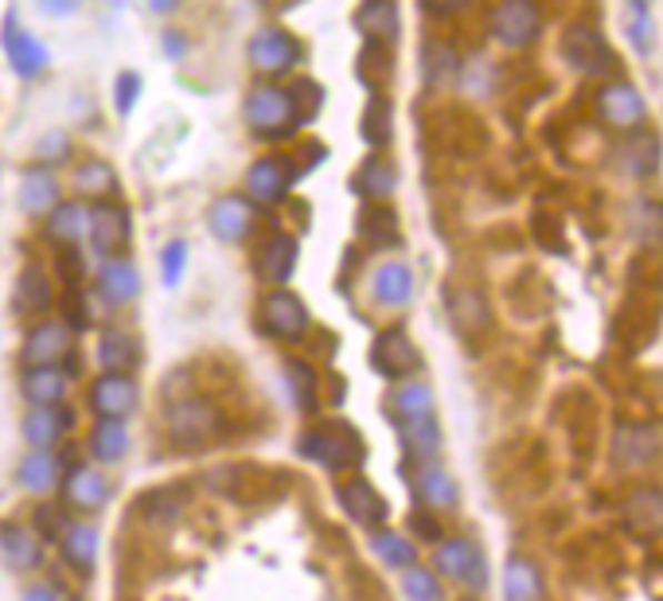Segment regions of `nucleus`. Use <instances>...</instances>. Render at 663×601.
Wrapping results in <instances>:
<instances>
[{
	"label": "nucleus",
	"mask_w": 663,
	"mask_h": 601,
	"mask_svg": "<svg viewBox=\"0 0 663 601\" xmlns=\"http://www.w3.org/2000/svg\"><path fill=\"white\" fill-rule=\"evenodd\" d=\"M242 121H247V129L258 141L270 144L293 141L304 129L293 94H289V87H278V82H258V87L247 90V98H242Z\"/></svg>",
	"instance_id": "f257e3e1"
},
{
	"label": "nucleus",
	"mask_w": 663,
	"mask_h": 601,
	"mask_svg": "<svg viewBox=\"0 0 663 601\" xmlns=\"http://www.w3.org/2000/svg\"><path fill=\"white\" fill-rule=\"evenodd\" d=\"M297 453L312 465L328 469V473H344L360 461L363 445L344 422H332V425H312V430L301 433L297 441Z\"/></svg>",
	"instance_id": "f03ea898"
},
{
	"label": "nucleus",
	"mask_w": 663,
	"mask_h": 601,
	"mask_svg": "<svg viewBox=\"0 0 663 601\" xmlns=\"http://www.w3.org/2000/svg\"><path fill=\"white\" fill-rule=\"evenodd\" d=\"M247 63L250 71H258L262 79H289V74L304 63V48L293 32L270 24V28H258L247 40Z\"/></svg>",
	"instance_id": "7ed1b4c3"
},
{
	"label": "nucleus",
	"mask_w": 663,
	"mask_h": 601,
	"mask_svg": "<svg viewBox=\"0 0 663 601\" xmlns=\"http://www.w3.org/2000/svg\"><path fill=\"white\" fill-rule=\"evenodd\" d=\"M258 329L270 340H281V344H301L309 337L312 321L304 301L285 286H273L270 293L258 301Z\"/></svg>",
	"instance_id": "20e7f679"
},
{
	"label": "nucleus",
	"mask_w": 663,
	"mask_h": 601,
	"mask_svg": "<svg viewBox=\"0 0 663 601\" xmlns=\"http://www.w3.org/2000/svg\"><path fill=\"white\" fill-rule=\"evenodd\" d=\"M164 433L177 449H200L219 433V410L200 394L172 399L169 414H164Z\"/></svg>",
	"instance_id": "39448f33"
},
{
	"label": "nucleus",
	"mask_w": 663,
	"mask_h": 601,
	"mask_svg": "<svg viewBox=\"0 0 663 601\" xmlns=\"http://www.w3.org/2000/svg\"><path fill=\"white\" fill-rule=\"evenodd\" d=\"M559 51L577 74L585 79H613L616 74V56L609 48V40L593 24H570L559 40Z\"/></svg>",
	"instance_id": "423d86ee"
},
{
	"label": "nucleus",
	"mask_w": 663,
	"mask_h": 601,
	"mask_svg": "<svg viewBox=\"0 0 663 601\" xmlns=\"http://www.w3.org/2000/svg\"><path fill=\"white\" fill-rule=\"evenodd\" d=\"M488 32L504 48H531L543 36V4L539 0H495Z\"/></svg>",
	"instance_id": "0eeeda50"
},
{
	"label": "nucleus",
	"mask_w": 663,
	"mask_h": 601,
	"mask_svg": "<svg viewBox=\"0 0 663 601\" xmlns=\"http://www.w3.org/2000/svg\"><path fill=\"white\" fill-rule=\"evenodd\" d=\"M87 242L98 258H118L133 242V216L118 200H98L87 211Z\"/></svg>",
	"instance_id": "6e6552de"
},
{
	"label": "nucleus",
	"mask_w": 663,
	"mask_h": 601,
	"mask_svg": "<svg viewBox=\"0 0 663 601\" xmlns=\"http://www.w3.org/2000/svg\"><path fill=\"white\" fill-rule=\"evenodd\" d=\"M0 43H4V56H9L12 71H17L24 82H36V79H43V74L51 71L48 43H43L36 32H24L17 12H4V24H0Z\"/></svg>",
	"instance_id": "1a4fd4ad"
},
{
	"label": "nucleus",
	"mask_w": 663,
	"mask_h": 601,
	"mask_svg": "<svg viewBox=\"0 0 663 601\" xmlns=\"http://www.w3.org/2000/svg\"><path fill=\"white\" fill-rule=\"evenodd\" d=\"M613 465L624 469V473H640V469L655 465L663 453V438L655 425L647 422H616L613 425Z\"/></svg>",
	"instance_id": "9d476101"
},
{
	"label": "nucleus",
	"mask_w": 663,
	"mask_h": 601,
	"mask_svg": "<svg viewBox=\"0 0 663 601\" xmlns=\"http://www.w3.org/2000/svg\"><path fill=\"white\" fill-rule=\"evenodd\" d=\"M74 352V329L67 321H36L24 332L20 363L24 368H63V360Z\"/></svg>",
	"instance_id": "9b49d317"
},
{
	"label": "nucleus",
	"mask_w": 663,
	"mask_h": 601,
	"mask_svg": "<svg viewBox=\"0 0 663 601\" xmlns=\"http://www.w3.org/2000/svg\"><path fill=\"white\" fill-rule=\"evenodd\" d=\"M597 118L601 126H609L613 133H636L647 121V102L632 82H613L597 90Z\"/></svg>",
	"instance_id": "f8f14e48"
},
{
	"label": "nucleus",
	"mask_w": 663,
	"mask_h": 601,
	"mask_svg": "<svg viewBox=\"0 0 663 601\" xmlns=\"http://www.w3.org/2000/svg\"><path fill=\"white\" fill-rule=\"evenodd\" d=\"M433 567H438L441 578L449 582H461L469 590H484L488 585V567H484V554L472 539H441L438 551H433Z\"/></svg>",
	"instance_id": "ddd939ff"
},
{
	"label": "nucleus",
	"mask_w": 663,
	"mask_h": 601,
	"mask_svg": "<svg viewBox=\"0 0 663 601\" xmlns=\"http://www.w3.org/2000/svg\"><path fill=\"white\" fill-rule=\"evenodd\" d=\"M297 180H304L301 172H297L293 157H281V153H270V157H258L254 164L247 169V196L254 203H281L289 192H293Z\"/></svg>",
	"instance_id": "4468645a"
},
{
	"label": "nucleus",
	"mask_w": 663,
	"mask_h": 601,
	"mask_svg": "<svg viewBox=\"0 0 663 601\" xmlns=\"http://www.w3.org/2000/svg\"><path fill=\"white\" fill-rule=\"evenodd\" d=\"M371 368H375V375L391 379V383H402V379H410L418 368H422V352L414 348V340L406 337V329H383L375 337V344H371Z\"/></svg>",
	"instance_id": "2eb2a0df"
},
{
	"label": "nucleus",
	"mask_w": 663,
	"mask_h": 601,
	"mask_svg": "<svg viewBox=\"0 0 663 601\" xmlns=\"http://www.w3.org/2000/svg\"><path fill=\"white\" fill-rule=\"evenodd\" d=\"M621 523L632 539L652 543L663 535V489L660 484H636L629 497L621 500Z\"/></svg>",
	"instance_id": "dca6fc26"
},
{
	"label": "nucleus",
	"mask_w": 663,
	"mask_h": 601,
	"mask_svg": "<svg viewBox=\"0 0 663 601\" xmlns=\"http://www.w3.org/2000/svg\"><path fill=\"white\" fill-rule=\"evenodd\" d=\"M254 219H258V203L250 200L247 192H231V196H219L208 208V231L211 239L239 247V242H247V234L254 231Z\"/></svg>",
	"instance_id": "f3484780"
},
{
	"label": "nucleus",
	"mask_w": 663,
	"mask_h": 601,
	"mask_svg": "<svg viewBox=\"0 0 663 601\" xmlns=\"http://www.w3.org/2000/svg\"><path fill=\"white\" fill-rule=\"evenodd\" d=\"M297 262H301V242H297L293 234L278 231L258 247L254 270L258 278L273 289V286H289V278L297 273Z\"/></svg>",
	"instance_id": "a211bd4d"
},
{
	"label": "nucleus",
	"mask_w": 663,
	"mask_h": 601,
	"mask_svg": "<svg viewBox=\"0 0 663 601\" xmlns=\"http://www.w3.org/2000/svg\"><path fill=\"white\" fill-rule=\"evenodd\" d=\"M137 394H141V387H137L133 375H98L94 383H90V410H94L98 418H118V422H125L137 410Z\"/></svg>",
	"instance_id": "6ab92c4d"
},
{
	"label": "nucleus",
	"mask_w": 663,
	"mask_h": 601,
	"mask_svg": "<svg viewBox=\"0 0 663 601\" xmlns=\"http://www.w3.org/2000/svg\"><path fill=\"white\" fill-rule=\"evenodd\" d=\"M0 559L4 567L17 570V574H32L43 562V543L28 523L20 520H4L0 523Z\"/></svg>",
	"instance_id": "aec40b11"
},
{
	"label": "nucleus",
	"mask_w": 663,
	"mask_h": 601,
	"mask_svg": "<svg viewBox=\"0 0 663 601\" xmlns=\"http://www.w3.org/2000/svg\"><path fill=\"white\" fill-rule=\"evenodd\" d=\"M336 500H340V508L348 512V520H355L360 528H368V531L383 528L386 500L371 489V481H363V477H348V481L336 489Z\"/></svg>",
	"instance_id": "412c9836"
},
{
	"label": "nucleus",
	"mask_w": 663,
	"mask_h": 601,
	"mask_svg": "<svg viewBox=\"0 0 663 601\" xmlns=\"http://www.w3.org/2000/svg\"><path fill=\"white\" fill-rule=\"evenodd\" d=\"M94 289L110 301V305H129L137 293H141V270H137V262L129 254H118V258H102V266H98V278H94Z\"/></svg>",
	"instance_id": "4be33fe9"
},
{
	"label": "nucleus",
	"mask_w": 663,
	"mask_h": 601,
	"mask_svg": "<svg viewBox=\"0 0 663 601\" xmlns=\"http://www.w3.org/2000/svg\"><path fill=\"white\" fill-rule=\"evenodd\" d=\"M51 305H56V286H51V278L40 270V266H24V270L17 273V286H12V309H17L20 317H48Z\"/></svg>",
	"instance_id": "5701e85b"
},
{
	"label": "nucleus",
	"mask_w": 663,
	"mask_h": 601,
	"mask_svg": "<svg viewBox=\"0 0 663 601\" xmlns=\"http://www.w3.org/2000/svg\"><path fill=\"white\" fill-rule=\"evenodd\" d=\"M352 20H355V32L368 43H375V48H391L402 32L399 4H394V0H360V9H355Z\"/></svg>",
	"instance_id": "b1692460"
},
{
	"label": "nucleus",
	"mask_w": 663,
	"mask_h": 601,
	"mask_svg": "<svg viewBox=\"0 0 663 601\" xmlns=\"http://www.w3.org/2000/svg\"><path fill=\"white\" fill-rule=\"evenodd\" d=\"M449 321H453V329L461 332V337H480V332H488V324H492V309H488L484 293L472 286H453L449 289Z\"/></svg>",
	"instance_id": "393cba45"
},
{
	"label": "nucleus",
	"mask_w": 663,
	"mask_h": 601,
	"mask_svg": "<svg viewBox=\"0 0 663 601\" xmlns=\"http://www.w3.org/2000/svg\"><path fill=\"white\" fill-rule=\"evenodd\" d=\"M87 211L90 203L82 200H59L56 208L43 216V227H48V239L56 242L59 250H79L87 242Z\"/></svg>",
	"instance_id": "a878e982"
},
{
	"label": "nucleus",
	"mask_w": 663,
	"mask_h": 601,
	"mask_svg": "<svg viewBox=\"0 0 663 601\" xmlns=\"http://www.w3.org/2000/svg\"><path fill=\"white\" fill-rule=\"evenodd\" d=\"M71 430V410L63 407H28L20 433H24L28 449H56Z\"/></svg>",
	"instance_id": "bb28decb"
},
{
	"label": "nucleus",
	"mask_w": 663,
	"mask_h": 601,
	"mask_svg": "<svg viewBox=\"0 0 663 601\" xmlns=\"http://www.w3.org/2000/svg\"><path fill=\"white\" fill-rule=\"evenodd\" d=\"M56 203H59L56 169H40V164H32L17 184V208L32 219H43Z\"/></svg>",
	"instance_id": "cd10ccee"
},
{
	"label": "nucleus",
	"mask_w": 663,
	"mask_h": 601,
	"mask_svg": "<svg viewBox=\"0 0 663 601\" xmlns=\"http://www.w3.org/2000/svg\"><path fill=\"white\" fill-rule=\"evenodd\" d=\"M98 551H102V535H98L94 523L74 520L63 528L59 535V554H63L67 567H74L79 574H90L98 567Z\"/></svg>",
	"instance_id": "c85d7f7f"
},
{
	"label": "nucleus",
	"mask_w": 663,
	"mask_h": 601,
	"mask_svg": "<svg viewBox=\"0 0 663 601\" xmlns=\"http://www.w3.org/2000/svg\"><path fill=\"white\" fill-rule=\"evenodd\" d=\"M71 391V375L63 368H24L20 375V394L28 407H63Z\"/></svg>",
	"instance_id": "c756f323"
},
{
	"label": "nucleus",
	"mask_w": 663,
	"mask_h": 601,
	"mask_svg": "<svg viewBox=\"0 0 663 601\" xmlns=\"http://www.w3.org/2000/svg\"><path fill=\"white\" fill-rule=\"evenodd\" d=\"M371 297L383 309H406L414 297V270L406 262H383L371 273Z\"/></svg>",
	"instance_id": "7c9ffc66"
},
{
	"label": "nucleus",
	"mask_w": 663,
	"mask_h": 601,
	"mask_svg": "<svg viewBox=\"0 0 663 601\" xmlns=\"http://www.w3.org/2000/svg\"><path fill=\"white\" fill-rule=\"evenodd\" d=\"M663 161V149H660V137L655 133H629V141L621 144V153H616V164H621L624 177L632 180H652L660 172Z\"/></svg>",
	"instance_id": "2f4dec72"
},
{
	"label": "nucleus",
	"mask_w": 663,
	"mask_h": 601,
	"mask_svg": "<svg viewBox=\"0 0 663 601\" xmlns=\"http://www.w3.org/2000/svg\"><path fill=\"white\" fill-rule=\"evenodd\" d=\"M394 188H399V169L379 153H371L352 177V192L368 203H386L394 196Z\"/></svg>",
	"instance_id": "473e14b6"
},
{
	"label": "nucleus",
	"mask_w": 663,
	"mask_h": 601,
	"mask_svg": "<svg viewBox=\"0 0 663 601\" xmlns=\"http://www.w3.org/2000/svg\"><path fill=\"white\" fill-rule=\"evenodd\" d=\"M63 500L74 508V512H98L110 500V481L98 465H79L71 477H67Z\"/></svg>",
	"instance_id": "72a5a7b5"
},
{
	"label": "nucleus",
	"mask_w": 663,
	"mask_h": 601,
	"mask_svg": "<svg viewBox=\"0 0 663 601\" xmlns=\"http://www.w3.org/2000/svg\"><path fill=\"white\" fill-rule=\"evenodd\" d=\"M414 489L418 500L433 512H449L456 508V481L449 477V469L441 461H418V473H414Z\"/></svg>",
	"instance_id": "f704fd0d"
},
{
	"label": "nucleus",
	"mask_w": 663,
	"mask_h": 601,
	"mask_svg": "<svg viewBox=\"0 0 663 601\" xmlns=\"http://www.w3.org/2000/svg\"><path fill=\"white\" fill-rule=\"evenodd\" d=\"M141 360V348L125 329H106L98 337V368L102 375H129Z\"/></svg>",
	"instance_id": "c9c22d12"
},
{
	"label": "nucleus",
	"mask_w": 663,
	"mask_h": 601,
	"mask_svg": "<svg viewBox=\"0 0 663 601\" xmlns=\"http://www.w3.org/2000/svg\"><path fill=\"white\" fill-rule=\"evenodd\" d=\"M17 484L32 497H48L59 484V458L51 449H28V458L17 465Z\"/></svg>",
	"instance_id": "e433bc0d"
},
{
	"label": "nucleus",
	"mask_w": 663,
	"mask_h": 601,
	"mask_svg": "<svg viewBox=\"0 0 663 601\" xmlns=\"http://www.w3.org/2000/svg\"><path fill=\"white\" fill-rule=\"evenodd\" d=\"M504 598L508 601H546V585H543V570L531 559L515 554L504 567Z\"/></svg>",
	"instance_id": "4c0bfd02"
},
{
	"label": "nucleus",
	"mask_w": 663,
	"mask_h": 601,
	"mask_svg": "<svg viewBox=\"0 0 663 601\" xmlns=\"http://www.w3.org/2000/svg\"><path fill=\"white\" fill-rule=\"evenodd\" d=\"M71 184H74V192H79L82 200H90V203L113 200V196H118V172H113V164L90 157V161H82L79 169H74Z\"/></svg>",
	"instance_id": "58836bf2"
},
{
	"label": "nucleus",
	"mask_w": 663,
	"mask_h": 601,
	"mask_svg": "<svg viewBox=\"0 0 663 601\" xmlns=\"http://www.w3.org/2000/svg\"><path fill=\"white\" fill-rule=\"evenodd\" d=\"M90 453L102 465H118L129 453V425L118 418H98L94 430H90Z\"/></svg>",
	"instance_id": "ea45409f"
},
{
	"label": "nucleus",
	"mask_w": 663,
	"mask_h": 601,
	"mask_svg": "<svg viewBox=\"0 0 663 601\" xmlns=\"http://www.w3.org/2000/svg\"><path fill=\"white\" fill-rule=\"evenodd\" d=\"M399 438L406 445V453L414 461H438L441 453V425L438 418H410V422L399 425Z\"/></svg>",
	"instance_id": "a19ab883"
},
{
	"label": "nucleus",
	"mask_w": 663,
	"mask_h": 601,
	"mask_svg": "<svg viewBox=\"0 0 663 601\" xmlns=\"http://www.w3.org/2000/svg\"><path fill=\"white\" fill-rule=\"evenodd\" d=\"M391 410L399 414V422H410V418H430L433 414V391L422 379H402L391 391Z\"/></svg>",
	"instance_id": "79ce46f5"
},
{
	"label": "nucleus",
	"mask_w": 663,
	"mask_h": 601,
	"mask_svg": "<svg viewBox=\"0 0 663 601\" xmlns=\"http://www.w3.org/2000/svg\"><path fill=\"white\" fill-rule=\"evenodd\" d=\"M355 231H360V239L368 242H383V247H394L399 242V216H394L386 203H368V208L360 211V223H355Z\"/></svg>",
	"instance_id": "37998d69"
},
{
	"label": "nucleus",
	"mask_w": 663,
	"mask_h": 601,
	"mask_svg": "<svg viewBox=\"0 0 663 601\" xmlns=\"http://www.w3.org/2000/svg\"><path fill=\"white\" fill-rule=\"evenodd\" d=\"M371 551H375V559H383L386 567H394V570H406V567H414V562H418V547L410 543L406 535L391 531V528L371 531Z\"/></svg>",
	"instance_id": "c03bdc74"
},
{
	"label": "nucleus",
	"mask_w": 663,
	"mask_h": 601,
	"mask_svg": "<svg viewBox=\"0 0 663 601\" xmlns=\"http://www.w3.org/2000/svg\"><path fill=\"white\" fill-rule=\"evenodd\" d=\"M360 133H363V141L375 149V153L391 144V137H394V113H391V102H386L383 94H375L368 102V110H363V121H360Z\"/></svg>",
	"instance_id": "a18cd8bd"
},
{
	"label": "nucleus",
	"mask_w": 663,
	"mask_h": 601,
	"mask_svg": "<svg viewBox=\"0 0 663 601\" xmlns=\"http://www.w3.org/2000/svg\"><path fill=\"white\" fill-rule=\"evenodd\" d=\"M629 231L640 247H663V203H655V200L632 203Z\"/></svg>",
	"instance_id": "49530a36"
},
{
	"label": "nucleus",
	"mask_w": 663,
	"mask_h": 601,
	"mask_svg": "<svg viewBox=\"0 0 663 601\" xmlns=\"http://www.w3.org/2000/svg\"><path fill=\"white\" fill-rule=\"evenodd\" d=\"M281 379H285V387L293 391V402L297 410H317V394H320V379L317 371L309 368L304 360H285V368H281Z\"/></svg>",
	"instance_id": "de8ad7c7"
},
{
	"label": "nucleus",
	"mask_w": 663,
	"mask_h": 601,
	"mask_svg": "<svg viewBox=\"0 0 663 601\" xmlns=\"http://www.w3.org/2000/svg\"><path fill=\"white\" fill-rule=\"evenodd\" d=\"M141 512H144V520H152V523H177L180 515L188 512V492L180 489V484L160 489L141 500Z\"/></svg>",
	"instance_id": "09e8293b"
},
{
	"label": "nucleus",
	"mask_w": 663,
	"mask_h": 601,
	"mask_svg": "<svg viewBox=\"0 0 663 601\" xmlns=\"http://www.w3.org/2000/svg\"><path fill=\"white\" fill-rule=\"evenodd\" d=\"M422 71H425V82H430V87H449V82H456L461 59H456V51L449 48V43H430L422 56Z\"/></svg>",
	"instance_id": "8fccbe9b"
},
{
	"label": "nucleus",
	"mask_w": 663,
	"mask_h": 601,
	"mask_svg": "<svg viewBox=\"0 0 663 601\" xmlns=\"http://www.w3.org/2000/svg\"><path fill=\"white\" fill-rule=\"evenodd\" d=\"M402 593H406V601H441L445 598L438 574L425 570V567H418V562L402 570Z\"/></svg>",
	"instance_id": "3c124183"
},
{
	"label": "nucleus",
	"mask_w": 663,
	"mask_h": 601,
	"mask_svg": "<svg viewBox=\"0 0 663 601\" xmlns=\"http://www.w3.org/2000/svg\"><path fill=\"white\" fill-rule=\"evenodd\" d=\"M32 157L40 169H59V164H67V157H71V133H67V129H48V133L36 141Z\"/></svg>",
	"instance_id": "603ef678"
},
{
	"label": "nucleus",
	"mask_w": 663,
	"mask_h": 601,
	"mask_svg": "<svg viewBox=\"0 0 663 601\" xmlns=\"http://www.w3.org/2000/svg\"><path fill=\"white\" fill-rule=\"evenodd\" d=\"M289 94H293L301 121L304 126H312V121L320 118V106H324V87H320L317 79H293L289 82Z\"/></svg>",
	"instance_id": "864d4df0"
},
{
	"label": "nucleus",
	"mask_w": 663,
	"mask_h": 601,
	"mask_svg": "<svg viewBox=\"0 0 663 601\" xmlns=\"http://www.w3.org/2000/svg\"><path fill=\"white\" fill-rule=\"evenodd\" d=\"M184 270H188V242L169 239L160 247V281L169 289H177L180 281H184Z\"/></svg>",
	"instance_id": "5fc2aeb1"
},
{
	"label": "nucleus",
	"mask_w": 663,
	"mask_h": 601,
	"mask_svg": "<svg viewBox=\"0 0 663 601\" xmlns=\"http://www.w3.org/2000/svg\"><path fill=\"white\" fill-rule=\"evenodd\" d=\"M141 90H144V79L141 71H121L118 82H113V110H118V118H133L137 102H141Z\"/></svg>",
	"instance_id": "6e6d98bb"
},
{
	"label": "nucleus",
	"mask_w": 663,
	"mask_h": 601,
	"mask_svg": "<svg viewBox=\"0 0 663 601\" xmlns=\"http://www.w3.org/2000/svg\"><path fill=\"white\" fill-rule=\"evenodd\" d=\"M418 4H422V12H430V17L449 20V17H461V12H469L476 0H418Z\"/></svg>",
	"instance_id": "4d7b16f0"
},
{
	"label": "nucleus",
	"mask_w": 663,
	"mask_h": 601,
	"mask_svg": "<svg viewBox=\"0 0 663 601\" xmlns=\"http://www.w3.org/2000/svg\"><path fill=\"white\" fill-rule=\"evenodd\" d=\"M36 4H40V12H48L51 20H67V17H79L87 0H36Z\"/></svg>",
	"instance_id": "13d9d810"
},
{
	"label": "nucleus",
	"mask_w": 663,
	"mask_h": 601,
	"mask_svg": "<svg viewBox=\"0 0 663 601\" xmlns=\"http://www.w3.org/2000/svg\"><path fill=\"white\" fill-rule=\"evenodd\" d=\"M160 48H164V56H169L172 63H180V59L188 56V40L180 32H172V28H164V32H160Z\"/></svg>",
	"instance_id": "bf43d9fd"
},
{
	"label": "nucleus",
	"mask_w": 663,
	"mask_h": 601,
	"mask_svg": "<svg viewBox=\"0 0 663 601\" xmlns=\"http://www.w3.org/2000/svg\"><path fill=\"white\" fill-rule=\"evenodd\" d=\"M20 601H63V598H59L56 585H48V582H32V585H24V590H20Z\"/></svg>",
	"instance_id": "052dcab7"
},
{
	"label": "nucleus",
	"mask_w": 663,
	"mask_h": 601,
	"mask_svg": "<svg viewBox=\"0 0 663 601\" xmlns=\"http://www.w3.org/2000/svg\"><path fill=\"white\" fill-rule=\"evenodd\" d=\"M180 4H184V0H149V12L152 17H172Z\"/></svg>",
	"instance_id": "680f3d73"
},
{
	"label": "nucleus",
	"mask_w": 663,
	"mask_h": 601,
	"mask_svg": "<svg viewBox=\"0 0 663 601\" xmlns=\"http://www.w3.org/2000/svg\"><path fill=\"white\" fill-rule=\"evenodd\" d=\"M265 4H270L273 12H293L297 4H304V0H265Z\"/></svg>",
	"instance_id": "e2e57ef3"
},
{
	"label": "nucleus",
	"mask_w": 663,
	"mask_h": 601,
	"mask_svg": "<svg viewBox=\"0 0 663 601\" xmlns=\"http://www.w3.org/2000/svg\"><path fill=\"white\" fill-rule=\"evenodd\" d=\"M102 4H110V9H129L133 0H102Z\"/></svg>",
	"instance_id": "0e129e2a"
},
{
	"label": "nucleus",
	"mask_w": 663,
	"mask_h": 601,
	"mask_svg": "<svg viewBox=\"0 0 663 601\" xmlns=\"http://www.w3.org/2000/svg\"><path fill=\"white\" fill-rule=\"evenodd\" d=\"M67 601H82V598H67Z\"/></svg>",
	"instance_id": "69168bd1"
},
{
	"label": "nucleus",
	"mask_w": 663,
	"mask_h": 601,
	"mask_svg": "<svg viewBox=\"0 0 663 601\" xmlns=\"http://www.w3.org/2000/svg\"><path fill=\"white\" fill-rule=\"evenodd\" d=\"M464 601H472V598H464Z\"/></svg>",
	"instance_id": "338daca9"
}]
</instances>
